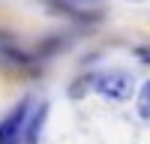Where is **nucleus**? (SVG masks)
I'll use <instances>...</instances> for the list:
<instances>
[{"mask_svg":"<svg viewBox=\"0 0 150 144\" xmlns=\"http://www.w3.org/2000/svg\"><path fill=\"white\" fill-rule=\"evenodd\" d=\"M27 114H30V99H21L3 120H0V144H24Z\"/></svg>","mask_w":150,"mask_h":144,"instance_id":"f03ea898","label":"nucleus"},{"mask_svg":"<svg viewBox=\"0 0 150 144\" xmlns=\"http://www.w3.org/2000/svg\"><path fill=\"white\" fill-rule=\"evenodd\" d=\"M138 114L144 117V120H150V81L141 87V93H138Z\"/></svg>","mask_w":150,"mask_h":144,"instance_id":"20e7f679","label":"nucleus"},{"mask_svg":"<svg viewBox=\"0 0 150 144\" xmlns=\"http://www.w3.org/2000/svg\"><path fill=\"white\" fill-rule=\"evenodd\" d=\"M93 87L99 96H105L111 102H126L132 96V78L120 69H111V72H102V75H93Z\"/></svg>","mask_w":150,"mask_h":144,"instance_id":"f257e3e1","label":"nucleus"},{"mask_svg":"<svg viewBox=\"0 0 150 144\" xmlns=\"http://www.w3.org/2000/svg\"><path fill=\"white\" fill-rule=\"evenodd\" d=\"M138 57L144 60V63H150V48H138Z\"/></svg>","mask_w":150,"mask_h":144,"instance_id":"39448f33","label":"nucleus"},{"mask_svg":"<svg viewBox=\"0 0 150 144\" xmlns=\"http://www.w3.org/2000/svg\"><path fill=\"white\" fill-rule=\"evenodd\" d=\"M45 114H48V105H39L36 111L27 117V129H24V144H36L42 135V123H45Z\"/></svg>","mask_w":150,"mask_h":144,"instance_id":"7ed1b4c3","label":"nucleus"}]
</instances>
